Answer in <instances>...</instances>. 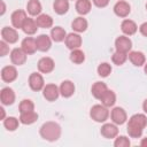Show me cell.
<instances>
[{
  "label": "cell",
  "instance_id": "cell-1",
  "mask_svg": "<svg viewBox=\"0 0 147 147\" xmlns=\"http://www.w3.org/2000/svg\"><path fill=\"white\" fill-rule=\"evenodd\" d=\"M147 126V117L144 114H134L129 118L127 133L131 138H140L144 129Z\"/></svg>",
  "mask_w": 147,
  "mask_h": 147
},
{
  "label": "cell",
  "instance_id": "cell-2",
  "mask_svg": "<svg viewBox=\"0 0 147 147\" xmlns=\"http://www.w3.org/2000/svg\"><path fill=\"white\" fill-rule=\"evenodd\" d=\"M61 132H62L61 126L56 122H52V121L44 123L39 130L41 138L51 142L59 140V138L61 137Z\"/></svg>",
  "mask_w": 147,
  "mask_h": 147
},
{
  "label": "cell",
  "instance_id": "cell-3",
  "mask_svg": "<svg viewBox=\"0 0 147 147\" xmlns=\"http://www.w3.org/2000/svg\"><path fill=\"white\" fill-rule=\"evenodd\" d=\"M90 116L94 122L105 123L109 117L108 107L103 105H94L90 110Z\"/></svg>",
  "mask_w": 147,
  "mask_h": 147
},
{
  "label": "cell",
  "instance_id": "cell-4",
  "mask_svg": "<svg viewBox=\"0 0 147 147\" xmlns=\"http://www.w3.org/2000/svg\"><path fill=\"white\" fill-rule=\"evenodd\" d=\"M115 48L118 52L129 53L132 48V41L127 36H119L115 40Z\"/></svg>",
  "mask_w": 147,
  "mask_h": 147
},
{
  "label": "cell",
  "instance_id": "cell-5",
  "mask_svg": "<svg viewBox=\"0 0 147 147\" xmlns=\"http://www.w3.org/2000/svg\"><path fill=\"white\" fill-rule=\"evenodd\" d=\"M42 95L47 101H55L60 95V88L55 84H46L42 88Z\"/></svg>",
  "mask_w": 147,
  "mask_h": 147
},
{
  "label": "cell",
  "instance_id": "cell-6",
  "mask_svg": "<svg viewBox=\"0 0 147 147\" xmlns=\"http://www.w3.org/2000/svg\"><path fill=\"white\" fill-rule=\"evenodd\" d=\"M110 118H111L113 123H115L116 125H122L126 122L127 115L122 107H115L110 111Z\"/></svg>",
  "mask_w": 147,
  "mask_h": 147
},
{
  "label": "cell",
  "instance_id": "cell-7",
  "mask_svg": "<svg viewBox=\"0 0 147 147\" xmlns=\"http://www.w3.org/2000/svg\"><path fill=\"white\" fill-rule=\"evenodd\" d=\"M29 86L32 91H41L45 86V82H44V78L38 72H32L30 76H29Z\"/></svg>",
  "mask_w": 147,
  "mask_h": 147
},
{
  "label": "cell",
  "instance_id": "cell-8",
  "mask_svg": "<svg viewBox=\"0 0 147 147\" xmlns=\"http://www.w3.org/2000/svg\"><path fill=\"white\" fill-rule=\"evenodd\" d=\"M1 38L7 44H15L18 40V33L15 28L5 26L1 30Z\"/></svg>",
  "mask_w": 147,
  "mask_h": 147
},
{
  "label": "cell",
  "instance_id": "cell-9",
  "mask_svg": "<svg viewBox=\"0 0 147 147\" xmlns=\"http://www.w3.org/2000/svg\"><path fill=\"white\" fill-rule=\"evenodd\" d=\"M114 13L116 16L125 18L130 13H131V6L129 5V2L124 1V0H119L115 3L114 6Z\"/></svg>",
  "mask_w": 147,
  "mask_h": 147
},
{
  "label": "cell",
  "instance_id": "cell-10",
  "mask_svg": "<svg viewBox=\"0 0 147 147\" xmlns=\"http://www.w3.org/2000/svg\"><path fill=\"white\" fill-rule=\"evenodd\" d=\"M26 18H28L26 13L24 10H22V9L15 10L11 14V16H10L11 24H13V26L15 29H22V26H23V24H24V22H25Z\"/></svg>",
  "mask_w": 147,
  "mask_h": 147
},
{
  "label": "cell",
  "instance_id": "cell-11",
  "mask_svg": "<svg viewBox=\"0 0 147 147\" xmlns=\"http://www.w3.org/2000/svg\"><path fill=\"white\" fill-rule=\"evenodd\" d=\"M65 46L69 48V49H77L82 46V37L79 36V33L77 32H71L69 34H67L65 37Z\"/></svg>",
  "mask_w": 147,
  "mask_h": 147
},
{
  "label": "cell",
  "instance_id": "cell-12",
  "mask_svg": "<svg viewBox=\"0 0 147 147\" xmlns=\"http://www.w3.org/2000/svg\"><path fill=\"white\" fill-rule=\"evenodd\" d=\"M26 53L23 51V48H14L10 52V61L15 65H22L26 61Z\"/></svg>",
  "mask_w": 147,
  "mask_h": 147
},
{
  "label": "cell",
  "instance_id": "cell-13",
  "mask_svg": "<svg viewBox=\"0 0 147 147\" xmlns=\"http://www.w3.org/2000/svg\"><path fill=\"white\" fill-rule=\"evenodd\" d=\"M54 67H55V63H54V60L52 57L44 56V57H41L38 61V70L41 74H49V72H52L54 70Z\"/></svg>",
  "mask_w": 147,
  "mask_h": 147
},
{
  "label": "cell",
  "instance_id": "cell-14",
  "mask_svg": "<svg viewBox=\"0 0 147 147\" xmlns=\"http://www.w3.org/2000/svg\"><path fill=\"white\" fill-rule=\"evenodd\" d=\"M101 136L105 137L106 139H114L118 134V129L115 123H105L101 126Z\"/></svg>",
  "mask_w": 147,
  "mask_h": 147
},
{
  "label": "cell",
  "instance_id": "cell-15",
  "mask_svg": "<svg viewBox=\"0 0 147 147\" xmlns=\"http://www.w3.org/2000/svg\"><path fill=\"white\" fill-rule=\"evenodd\" d=\"M17 78V70L14 65H6L1 69V79L6 83H11Z\"/></svg>",
  "mask_w": 147,
  "mask_h": 147
},
{
  "label": "cell",
  "instance_id": "cell-16",
  "mask_svg": "<svg viewBox=\"0 0 147 147\" xmlns=\"http://www.w3.org/2000/svg\"><path fill=\"white\" fill-rule=\"evenodd\" d=\"M0 100L3 106L13 105L15 101V92L10 87H3L0 92Z\"/></svg>",
  "mask_w": 147,
  "mask_h": 147
},
{
  "label": "cell",
  "instance_id": "cell-17",
  "mask_svg": "<svg viewBox=\"0 0 147 147\" xmlns=\"http://www.w3.org/2000/svg\"><path fill=\"white\" fill-rule=\"evenodd\" d=\"M121 30H122V32L125 36H133L137 32L138 26H137V24H136L134 21L129 20V18H125L121 23Z\"/></svg>",
  "mask_w": 147,
  "mask_h": 147
},
{
  "label": "cell",
  "instance_id": "cell-18",
  "mask_svg": "<svg viewBox=\"0 0 147 147\" xmlns=\"http://www.w3.org/2000/svg\"><path fill=\"white\" fill-rule=\"evenodd\" d=\"M37 48L40 52H47L52 46V38L47 34H40L36 38Z\"/></svg>",
  "mask_w": 147,
  "mask_h": 147
},
{
  "label": "cell",
  "instance_id": "cell-19",
  "mask_svg": "<svg viewBox=\"0 0 147 147\" xmlns=\"http://www.w3.org/2000/svg\"><path fill=\"white\" fill-rule=\"evenodd\" d=\"M127 57H129L130 62L136 67H141L146 63V57H145L144 53L139 52V51H131L127 54Z\"/></svg>",
  "mask_w": 147,
  "mask_h": 147
},
{
  "label": "cell",
  "instance_id": "cell-20",
  "mask_svg": "<svg viewBox=\"0 0 147 147\" xmlns=\"http://www.w3.org/2000/svg\"><path fill=\"white\" fill-rule=\"evenodd\" d=\"M21 47L23 48V51H24L28 55H29V54H33V53H36V51H38L36 39L32 38V37H26V38H24V39L22 40Z\"/></svg>",
  "mask_w": 147,
  "mask_h": 147
},
{
  "label": "cell",
  "instance_id": "cell-21",
  "mask_svg": "<svg viewBox=\"0 0 147 147\" xmlns=\"http://www.w3.org/2000/svg\"><path fill=\"white\" fill-rule=\"evenodd\" d=\"M59 88H60V94L63 98H70L75 93V84L71 80H63Z\"/></svg>",
  "mask_w": 147,
  "mask_h": 147
},
{
  "label": "cell",
  "instance_id": "cell-22",
  "mask_svg": "<svg viewBox=\"0 0 147 147\" xmlns=\"http://www.w3.org/2000/svg\"><path fill=\"white\" fill-rule=\"evenodd\" d=\"M26 10L31 16H38L41 14L42 6L39 0H29L26 3Z\"/></svg>",
  "mask_w": 147,
  "mask_h": 147
},
{
  "label": "cell",
  "instance_id": "cell-23",
  "mask_svg": "<svg viewBox=\"0 0 147 147\" xmlns=\"http://www.w3.org/2000/svg\"><path fill=\"white\" fill-rule=\"evenodd\" d=\"M88 26V23L86 21V18H84L83 16H79V17H76L72 23H71V28L74 31H76L77 33H80V32H84L86 31Z\"/></svg>",
  "mask_w": 147,
  "mask_h": 147
},
{
  "label": "cell",
  "instance_id": "cell-24",
  "mask_svg": "<svg viewBox=\"0 0 147 147\" xmlns=\"http://www.w3.org/2000/svg\"><path fill=\"white\" fill-rule=\"evenodd\" d=\"M108 90L107 85L103 83V82H95L93 85H92V88H91V93L92 95L95 98V99H101V96L105 94V92Z\"/></svg>",
  "mask_w": 147,
  "mask_h": 147
},
{
  "label": "cell",
  "instance_id": "cell-25",
  "mask_svg": "<svg viewBox=\"0 0 147 147\" xmlns=\"http://www.w3.org/2000/svg\"><path fill=\"white\" fill-rule=\"evenodd\" d=\"M38 28H39V26H38L37 22H36V20H33V18H31V17H28V18L25 20L23 26H22V30H23L24 33L31 36V34H34V33L37 32Z\"/></svg>",
  "mask_w": 147,
  "mask_h": 147
},
{
  "label": "cell",
  "instance_id": "cell-26",
  "mask_svg": "<svg viewBox=\"0 0 147 147\" xmlns=\"http://www.w3.org/2000/svg\"><path fill=\"white\" fill-rule=\"evenodd\" d=\"M20 122L24 125H30V124H33L37 119H38V114L32 110V111H26V113H21L20 115Z\"/></svg>",
  "mask_w": 147,
  "mask_h": 147
},
{
  "label": "cell",
  "instance_id": "cell-27",
  "mask_svg": "<svg viewBox=\"0 0 147 147\" xmlns=\"http://www.w3.org/2000/svg\"><path fill=\"white\" fill-rule=\"evenodd\" d=\"M65 37H67V32L61 26H55L51 30V38L55 42H61L65 40Z\"/></svg>",
  "mask_w": 147,
  "mask_h": 147
},
{
  "label": "cell",
  "instance_id": "cell-28",
  "mask_svg": "<svg viewBox=\"0 0 147 147\" xmlns=\"http://www.w3.org/2000/svg\"><path fill=\"white\" fill-rule=\"evenodd\" d=\"M101 103L103 105V106H106V107H113L114 105H115V102H116V94H115V92L114 91H111V90H107L106 92H105V94L101 96Z\"/></svg>",
  "mask_w": 147,
  "mask_h": 147
},
{
  "label": "cell",
  "instance_id": "cell-29",
  "mask_svg": "<svg viewBox=\"0 0 147 147\" xmlns=\"http://www.w3.org/2000/svg\"><path fill=\"white\" fill-rule=\"evenodd\" d=\"M91 8H92V3L90 0H77L76 1V10L79 15L88 14Z\"/></svg>",
  "mask_w": 147,
  "mask_h": 147
},
{
  "label": "cell",
  "instance_id": "cell-30",
  "mask_svg": "<svg viewBox=\"0 0 147 147\" xmlns=\"http://www.w3.org/2000/svg\"><path fill=\"white\" fill-rule=\"evenodd\" d=\"M53 8L56 14L64 15L69 10V0H54Z\"/></svg>",
  "mask_w": 147,
  "mask_h": 147
},
{
  "label": "cell",
  "instance_id": "cell-31",
  "mask_svg": "<svg viewBox=\"0 0 147 147\" xmlns=\"http://www.w3.org/2000/svg\"><path fill=\"white\" fill-rule=\"evenodd\" d=\"M34 20H36L38 26L42 28V29H48V28H51L53 25V18L47 14H40Z\"/></svg>",
  "mask_w": 147,
  "mask_h": 147
},
{
  "label": "cell",
  "instance_id": "cell-32",
  "mask_svg": "<svg viewBox=\"0 0 147 147\" xmlns=\"http://www.w3.org/2000/svg\"><path fill=\"white\" fill-rule=\"evenodd\" d=\"M70 61L75 64H80L85 61V54L83 51H80L79 48L77 49H72L70 53Z\"/></svg>",
  "mask_w": 147,
  "mask_h": 147
},
{
  "label": "cell",
  "instance_id": "cell-33",
  "mask_svg": "<svg viewBox=\"0 0 147 147\" xmlns=\"http://www.w3.org/2000/svg\"><path fill=\"white\" fill-rule=\"evenodd\" d=\"M20 119H17L16 117H6L3 119V126L8 130V131H15L17 127H18V124H20Z\"/></svg>",
  "mask_w": 147,
  "mask_h": 147
},
{
  "label": "cell",
  "instance_id": "cell-34",
  "mask_svg": "<svg viewBox=\"0 0 147 147\" xmlns=\"http://www.w3.org/2000/svg\"><path fill=\"white\" fill-rule=\"evenodd\" d=\"M127 60V53H124V52H118L116 51L113 56H111V61L114 64L116 65H122L125 63V61Z\"/></svg>",
  "mask_w": 147,
  "mask_h": 147
},
{
  "label": "cell",
  "instance_id": "cell-35",
  "mask_svg": "<svg viewBox=\"0 0 147 147\" xmlns=\"http://www.w3.org/2000/svg\"><path fill=\"white\" fill-rule=\"evenodd\" d=\"M96 71H98V75H99L100 77L106 78V77H108V76L110 75V72H111V65H110L109 63H107V62H102L101 64L98 65Z\"/></svg>",
  "mask_w": 147,
  "mask_h": 147
},
{
  "label": "cell",
  "instance_id": "cell-36",
  "mask_svg": "<svg viewBox=\"0 0 147 147\" xmlns=\"http://www.w3.org/2000/svg\"><path fill=\"white\" fill-rule=\"evenodd\" d=\"M20 113H26V111H32L34 110V103L30 100V99H24L20 102L18 106Z\"/></svg>",
  "mask_w": 147,
  "mask_h": 147
},
{
  "label": "cell",
  "instance_id": "cell-37",
  "mask_svg": "<svg viewBox=\"0 0 147 147\" xmlns=\"http://www.w3.org/2000/svg\"><path fill=\"white\" fill-rule=\"evenodd\" d=\"M130 145H131V141L125 136H118L115 138V141H114L115 147H130Z\"/></svg>",
  "mask_w": 147,
  "mask_h": 147
},
{
  "label": "cell",
  "instance_id": "cell-38",
  "mask_svg": "<svg viewBox=\"0 0 147 147\" xmlns=\"http://www.w3.org/2000/svg\"><path fill=\"white\" fill-rule=\"evenodd\" d=\"M9 44H7L6 41L1 40L0 41V56H6L9 53Z\"/></svg>",
  "mask_w": 147,
  "mask_h": 147
},
{
  "label": "cell",
  "instance_id": "cell-39",
  "mask_svg": "<svg viewBox=\"0 0 147 147\" xmlns=\"http://www.w3.org/2000/svg\"><path fill=\"white\" fill-rule=\"evenodd\" d=\"M93 3L98 7V8H105L106 6H108L109 0H92Z\"/></svg>",
  "mask_w": 147,
  "mask_h": 147
},
{
  "label": "cell",
  "instance_id": "cell-40",
  "mask_svg": "<svg viewBox=\"0 0 147 147\" xmlns=\"http://www.w3.org/2000/svg\"><path fill=\"white\" fill-rule=\"evenodd\" d=\"M139 31H140V33H141L142 36L147 37V22L142 23V24L139 26Z\"/></svg>",
  "mask_w": 147,
  "mask_h": 147
},
{
  "label": "cell",
  "instance_id": "cell-41",
  "mask_svg": "<svg viewBox=\"0 0 147 147\" xmlns=\"http://www.w3.org/2000/svg\"><path fill=\"white\" fill-rule=\"evenodd\" d=\"M140 146H141V147H147V137L141 139V141H140Z\"/></svg>",
  "mask_w": 147,
  "mask_h": 147
},
{
  "label": "cell",
  "instance_id": "cell-42",
  "mask_svg": "<svg viewBox=\"0 0 147 147\" xmlns=\"http://www.w3.org/2000/svg\"><path fill=\"white\" fill-rule=\"evenodd\" d=\"M1 6H2V7H1V13H0V14L3 15L5 11H6V5H5V1H3V0H1Z\"/></svg>",
  "mask_w": 147,
  "mask_h": 147
},
{
  "label": "cell",
  "instance_id": "cell-43",
  "mask_svg": "<svg viewBox=\"0 0 147 147\" xmlns=\"http://www.w3.org/2000/svg\"><path fill=\"white\" fill-rule=\"evenodd\" d=\"M0 111H1V117H0V119H2V121H3V119L6 118V114H5V109H3L2 107H1V108H0Z\"/></svg>",
  "mask_w": 147,
  "mask_h": 147
},
{
  "label": "cell",
  "instance_id": "cell-44",
  "mask_svg": "<svg viewBox=\"0 0 147 147\" xmlns=\"http://www.w3.org/2000/svg\"><path fill=\"white\" fill-rule=\"evenodd\" d=\"M142 109H144V111L147 114V99H145V101H144V103H142Z\"/></svg>",
  "mask_w": 147,
  "mask_h": 147
},
{
  "label": "cell",
  "instance_id": "cell-45",
  "mask_svg": "<svg viewBox=\"0 0 147 147\" xmlns=\"http://www.w3.org/2000/svg\"><path fill=\"white\" fill-rule=\"evenodd\" d=\"M144 71H145V74L147 75V62L144 64Z\"/></svg>",
  "mask_w": 147,
  "mask_h": 147
},
{
  "label": "cell",
  "instance_id": "cell-46",
  "mask_svg": "<svg viewBox=\"0 0 147 147\" xmlns=\"http://www.w3.org/2000/svg\"><path fill=\"white\" fill-rule=\"evenodd\" d=\"M146 9H147V3H146Z\"/></svg>",
  "mask_w": 147,
  "mask_h": 147
}]
</instances>
